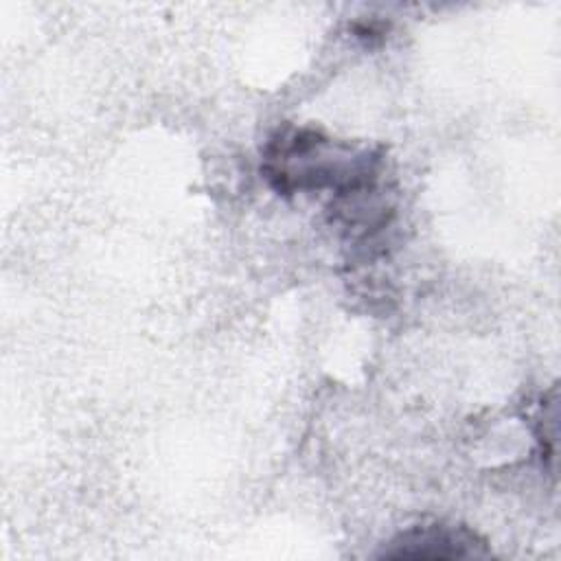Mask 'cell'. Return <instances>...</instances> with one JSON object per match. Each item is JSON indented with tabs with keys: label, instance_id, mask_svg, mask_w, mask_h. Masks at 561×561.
Returning a JSON list of instances; mask_svg holds the SVG:
<instances>
[{
	"label": "cell",
	"instance_id": "1",
	"mask_svg": "<svg viewBox=\"0 0 561 561\" xmlns=\"http://www.w3.org/2000/svg\"><path fill=\"white\" fill-rule=\"evenodd\" d=\"M263 173L278 193L331 188L337 197L373 186L381 175V156L333 142L316 129H280L270 138Z\"/></svg>",
	"mask_w": 561,
	"mask_h": 561
},
{
	"label": "cell",
	"instance_id": "2",
	"mask_svg": "<svg viewBox=\"0 0 561 561\" xmlns=\"http://www.w3.org/2000/svg\"><path fill=\"white\" fill-rule=\"evenodd\" d=\"M484 541L465 526L427 524L394 537L381 557L388 559H467L484 557Z\"/></svg>",
	"mask_w": 561,
	"mask_h": 561
}]
</instances>
